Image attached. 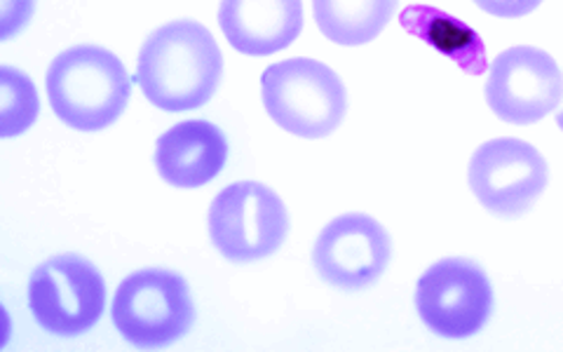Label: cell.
<instances>
[{
  "label": "cell",
  "instance_id": "cell-9",
  "mask_svg": "<svg viewBox=\"0 0 563 352\" xmlns=\"http://www.w3.org/2000/svg\"><path fill=\"white\" fill-rule=\"evenodd\" d=\"M563 78L550 52L531 45L509 47L493 59L486 78V103L509 125H533L561 103Z\"/></svg>",
  "mask_w": 563,
  "mask_h": 352
},
{
  "label": "cell",
  "instance_id": "cell-15",
  "mask_svg": "<svg viewBox=\"0 0 563 352\" xmlns=\"http://www.w3.org/2000/svg\"><path fill=\"white\" fill-rule=\"evenodd\" d=\"M41 113L38 92L24 70L0 66V136L24 134Z\"/></svg>",
  "mask_w": 563,
  "mask_h": 352
},
{
  "label": "cell",
  "instance_id": "cell-2",
  "mask_svg": "<svg viewBox=\"0 0 563 352\" xmlns=\"http://www.w3.org/2000/svg\"><path fill=\"white\" fill-rule=\"evenodd\" d=\"M134 78L111 50L76 45L52 59L45 90L52 111L76 132H101L125 113Z\"/></svg>",
  "mask_w": 563,
  "mask_h": 352
},
{
  "label": "cell",
  "instance_id": "cell-8",
  "mask_svg": "<svg viewBox=\"0 0 563 352\" xmlns=\"http://www.w3.org/2000/svg\"><path fill=\"white\" fill-rule=\"evenodd\" d=\"M550 182L542 153L523 139H490L474 151L467 184L490 215L517 219L536 205Z\"/></svg>",
  "mask_w": 563,
  "mask_h": 352
},
{
  "label": "cell",
  "instance_id": "cell-14",
  "mask_svg": "<svg viewBox=\"0 0 563 352\" xmlns=\"http://www.w3.org/2000/svg\"><path fill=\"white\" fill-rule=\"evenodd\" d=\"M399 0H312L314 24L336 45L357 47L376 41L390 24Z\"/></svg>",
  "mask_w": 563,
  "mask_h": 352
},
{
  "label": "cell",
  "instance_id": "cell-3",
  "mask_svg": "<svg viewBox=\"0 0 563 352\" xmlns=\"http://www.w3.org/2000/svg\"><path fill=\"white\" fill-rule=\"evenodd\" d=\"M261 99L277 128L301 139L333 134L347 113V92L336 70L308 57L263 70Z\"/></svg>",
  "mask_w": 563,
  "mask_h": 352
},
{
  "label": "cell",
  "instance_id": "cell-16",
  "mask_svg": "<svg viewBox=\"0 0 563 352\" xmlns=\"http://www.w3.org/2000/svg\"><path fill=\"white\" fill-rule=\"evenodd\" d=\"M33 6L35 0H3L0 3V41H10L12 35L26 29Z\"/></svg>",
  "mask_w": 563,
  "mask_h": 352
},
{
  "label": "cell",
  "instance_id": "cell-5",
  "mask_svg": "<svg viewBox=\"0 0 563 352\" xmlns=\"http://www.w3.org/2000/svg\"><path fill=\"white\" fill-rule=\"evenodd\" d=\"M209 238L231 263H254L273 256L289 235V215L273 188L258 182H235L209 207Z\"/></svg>",
  "mask_w": 563,
  "mask_h": 352
},
{
  "label": "cell",
  "instance_id": "cell-4",
  "mask_svg": "<svg viewBox=\"0 0 563 352\" xmlns=\"http://www.w3.org/2000/svg\"><path fill=\"white\" fill-rule=\"evenodd\" d=\"M196 301L188 282L167 268H144L120 282L111 320L130 345L141 350L181 341L196 324Z\"/></svg>",
  "mask_w": 563,
  "mask_h": 352
},
{
  "label": "cell",
  "instance_id": "cell-11",
  "mask_svg": "<svg viewBox=\"0 0 563 352\" xmlns=\"http://www.w3.org/2000/svg\"><path fill=\"white\" fill-rule=\"evenodd\" d=\"M219 26L233 50L246 57H271L303 31L301 0H221Z\"/></svg>",
  "mask_w": 563,
  "mask_h": 352
},
{
  "label": "cell",
  "instance_id": "cell-7",
  "mask_svg": "<svg viewBox=\"0 0 563 352\" xmlns=\"http://www.w3.org/2000/svg\"><path fill=\"white\" fill-rule=\"evenodd\" d=\"M493 285L479 263L442 258L420 275L416 310L434 337L465 341L479 333L493 315Z\"/></svg>",
  "mask_w": 563,
  "mask_h": 352
},
{
  "label": "cell",
  "instance_id": "cell-6",
  "mask_svg": "<svg viewBox=\"0 0 563 352\" xmlns=\"http://www.w3.org/2000/svg\"><path fill=\"white\" fill-rule=\"evenodd\" d=\"M103 306V275L78 254L52 256L31 273L29 308L35 324L52 337H82L97 327Z\"/></svg>",
  "mask_w": 563,
  "mask_h": 352
},
{
  "label": "cell",
  "instance_id": "cell-12",
  "mask_svg": "<svg viewBox=\"0 0 563 352\" xmlns=\"http://www.w3.org/2000/svg\"><path fill=\"white\" fill-rule=\"evenodd\" d=\"M228 163V139L207 120H186L157 136L155 167L172 188L196 190L214 182Z\"/></svg>",
  "mask_w": 563,
  "mask_h": 352
},
{
  "label": "cell",
  "instance_id": "cell-13",
  "mask_svg": "<svg viewBox=\"0 0 563 352\" xmlns=\"http://www.w3.org/2000/svg\"><path fill=\"white\" fill-rule=\"evenodd\" d=\"M399 24L413 38L430 45L470 76H482L488 68L482 35L444 10L432 6H409L401 10Z\"/></svg>",
  "mask_w": 563,
  "mask_h": 352
},
{
  "label": "cell",
  "instance_id": "cell-1",
  "mask_svg": "<svg viewBox=\"0 0 563 352\" xmlns=\"http://www.w3.org/2000/svg\"><path fill=\"white\" fill-rule=\"evenodd\" d=\"M223 55L196 20H176L155 29L139 50L134 82L165 113L196 111L217 95Z\"/></svg>",
  "mask_w": 563,
  "mask_h": 352
},
{
  "label": "cell",
  "instance_id": "cell-17",
  "mask_svg": "<svg viewBox=\"0 0 563 352\" xmlns=\"http://www.w3.org/2000/svg\"><path fill=\"white\" fill-rule=\"evenodd\" d=\"M542 0H474L479 10L500 16V20H519L540 8Z\"/></svg>",
  "mask_w": 563,
  "mask_h": 352
},
{
  "label": "cell",
  "instance_id": "cell-10",
  "mask_svg": "<svg viewBox=\"0 0 563 352\" xmlns=\"http://www.w3.org/2000/svg\"><path fill=\"white\" fill-rule=\"evenodd\" d=\"M393 258L385 228L368 215H343L329 221L312 246V266L329 287L360 292L376 285Z\"/></svg>",
  "mask_w": 563,
  "mask_h": 352
}]
</instances>
